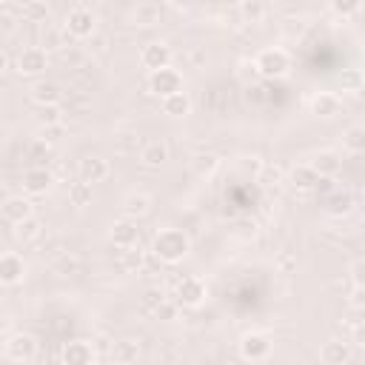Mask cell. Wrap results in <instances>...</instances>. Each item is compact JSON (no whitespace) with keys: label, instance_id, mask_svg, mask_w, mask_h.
<instances>
[{"label":"cell","instance_id":"1","mask_svg":"<svg viewBox=\"0 0 365 365\" xmlns=\"http://www.w3.org/2000/svg\"><path fill=\"white\" fill-rule=\"evenodd\" d=\"M151 251L160 262H180L191 251V237L182 228H160L151 240Z\"/></svg>","mask_w":365,"mask_h":365},{"label":"cell","instance_id":"2","mask_svg":"<svg viewBox=\"0 0 365 365\" xmlns=\"http://www.w3.org/2000/svg\"><path fill=\"white\" fill-rule=\"evenodd\" d=\"M254 68H257V74L265 77V80H279V77H285V74L291 71V57H288L285 48L268 46V48H262V51L254 57Z\"/></svg>","mask_w":365,"mask_h":365},{"label":"cell","instance_id":"3","mask_svg":"<svg viewBox=\"0 0 365 365\" xmlns=\"http://www.w3.org/2000/svg\"><path fill=\"white\" fill-rule=\"evenodd\" d=\"M97 29V17L88 6H71L68 14H66V23H63V34L68 40H86L91 37Z\"/></svg>","mask_w":365,"mask_h":365},{"label":"cell","instance_id":"4","mask_svg":"<svg viewBox=\"0 0 365 365\" xmlns=\"http://www.w3.org/2000/svg\"><path fill=\"white\" fill-rule=\"evenodd\" d=\"M237 351H240V356H242L245 362H265V359L271 356V351H274V342H271V336L262 334V331H248V334L240 336Z\"/></svg>","mask_w":365,"mask_h":365},{"label":"cell","instance_id":"5","mask_svg":"<svg viewBox=\"0 0 365 365\" xmlns=\"http://www.w3.org/2000/svg\"><path fill=\"white\" fill-rule=\"evenodd\" d=\"M148 88H151V94H157L163 100V97H171L177 91H185V80L177 68L168 66V68H160V71L148 74Z\"/></svg>","mask_w":365,"mask_h":365},{"label":"cell","instance_id":"6","mask_svg":"<svg viewBox=\"0 0 365 365\" xmlns=\"http://www.w3.org/2000/svg\"><path fill=\"white\" fill-rule=\"evenodd\" d=\"M3 351H6V356L14 362V365H29L34 356H37V339L31 336V334H11L9 339H6V345H3Z\"/></svg>","mask_w":365,"mask_h":365},{"label":"cell","instance_id":"7","mask_svg":"<svg viewBox=\"0 0 365 365\" xmlns=\"http://www.w3.org/2000/svg\"><path fill=\"white\" fill-rule=\"evenodd\" d=\"M111 174V165L106 157L100 154H86L80 163H77V180L88 182V185H97V182H106Z\"/></svg>","mask_w":365,"mask_h":365},{"label":"cell","instance_id":"8","mask_svg":"<svg viewBox=\"0 0 365 365\" xmlns=\"http://www.w3.org/2000/svg\"><path fill=\"white\" fill-rule=\"evenodd\" d=\"M140 66L148 71H160L171 66V46L165 40H151L140 48Z\"/></svg>","mask_w":365,"mask_h":365},{"label":"cell","instance_id":"9","mask_svg":"<svg viewBox=\"0 0 365 365\" xmlns=\"http://www.w3.org/2000/svg\"><path fill=\"white\" fill-rule=\"evenodd\" d=\"M202 299H205V282L200 277H182L174 285V299L171 302L185 305V308H197Z\"/></svg>","mask_w":365,"mask_h":365},{"label":"cell","instance_id":"10","mask_svg":"<svg viewBox=\"0 0 365 365\" xmlns=\"http://www.w3.org/2000/svg\"><path fill=\"white\" fill-rule=\"evenodd\" d=\"M354 359V345L342 336H331L319 345V362L322 365H348Z\"/></svg>","mask_w":365,"mask_h":365},{"label":"cell","instance_id":"11","mask_svg":"<svg viewBox=\"0 0 365 365\" xmlns=\"http://www.w3.org/2000/svg\"><path fill=\"white\" fill-rule=\"evenodd\" d=\"M46 68H48V54H46V48L29 46V48H23V51L17 54V71H20L23 77H40Z\"/></svg>","mask_w":365,"mask_h":365},{"label":"cell","instance_id":"12","mask_svg":"<svg viewBox=\"0 0 365 365\" xmlns=\"http://www.w3.org/2000/svg\"><path fill=\"white\" fill-rule=\"evenodd\" d=\"M108 240L114 248H134L140 242V228H137V220H114L111 228H108Z\"/></svg>","mask_w":365,"mask_h":365},{"label":"cell","instance_id":"13","mask_svg":"<svg viewBox=\"0 0 365 365\" xmlns=\"http://www.w3.org/2000/svg\"><path fill=\"white\" fill-rule=\"evenodd\" d=\"M26 279V259L14 251L0 254V285H20Z\"/></svg>","mask_w":365,"mask_h":365},{"label":"cell","instance_id":"14","mask_svg":"<svg viewBox=\"0 0 365 365\" xmlns=\"http://www.w3.org/2000/svg\"><path fill=\"white\" fill-rule=\"evenodd\" d=\"M51 182H54V177H51V171L43 168V165H31V168L23 171V194H26V197H40V194H46V191L51 188Z\"/></svg>","mask_w":365,"mask_h":365},{"label":"cell","instance_id":"15","mask_svg":"<svg viewBox=\"0 0 365 365\" xmlns=\"http://www.w3.org/2000/svg\"><path fill=\"white\" fill-rule=\"evenodd\" d=\"M0 214H3V220H9L11 225H20L23 220L34 217V205H31V200H29L26 194H17V197H9V200L0 205Z\"/></svg>","mask_w":365,"mask_h":365},{"label":"cell","instance_id":"16","mask_svg":"<svg viewBox=\"0 0 365 365\" xmlns=\"http://www.w3.org/2000/svg\"><path fill=\"white\" fill-rule=\"evenodd\" d=\"M29 97H31L34 106L48 108V106H60L63 91H60V86H57L54 80H37V83L29 88Z\"/></svg>","mask_w":365,"mask_h":365},{"label":"cell","instance_id":"17","mask_svg":"<svg viewBox=\"0 0 365 365\" xmlns=\"http://www.w3.org/2000/svg\"><path fill=\"white\" fill-rule=\"evenodd\" d=\"M60 359L63 365H94V348L86 339H71L63 345Z\"/></svg>","mask_w":365,"mask_h":365},{"label":"cell","instance_id":"18","mask_svg":"<svg viewBox=\"0 0 365 365\" xmlns=\"http://www.w3.org/2000/svg\"><path fill=\"white\" fill-rule=\"evenodd\" d=\"M308 165L314 168V174H317L319 180H331V177L339 174V168H342V157H339L336 151H317V154L311 157Z\"/></svg>","mask_w":365,"mask_h":365},{"label":"cell","instance_id":"19","mask_svg":"<svg viewBox=\"0 0 365 365\" xmlns=\"http://www.w3.org/2000/svg\"><path fill=\"white\" fill-rule=\"evenodd\" d=\"M308 108H311V114H314V117H322V120H328V117L339 114V108H342V100H339V94H334V91H317V94L311 97Z\"/></svg>","mask_w":365,"mask_h":365},{"label":"cell","instance_id":"20","mask_svg":"<svg viewBox=\"0 0 365 365\" xmlns=\"http://www.w3.org/2000/svg\"><path fill=\"white\" fill-rule=\"evenodd\" d=\"M151 211V197L145 191H128L123 197V217L128 220H143Z\"/></svg>","mask_w":365,"mask_h":365},{"label":"cell","instance_id":"21","mask_svg":"<svg viewBox=\"0 0 365 365\" xmlns=\"http://www.w3.org/2000/svg\"><path fill=\"white\" fill-rule=\"evenodd\" d=\"M160 17H163V6L151 3V0H143V3L131 6V11H128V20L134 26H154V23H160Z\"/></svg>","mask_w":365,"mask_h":365},{"label":"cell","instance_id":"22","mask_svg":"<svg viewBox=\"0 0 365 365\" xmlns=\"http://www.w3.org/2000/svg\"><path fill=\"white\" fill-rule=\"evenodd\" d=\"M140 163L145 165V168H160V165H165V160H168V145L163 143V140H148L143 148H140Z\"/></svg>","mask_w":365,"mask_h":365},{"label":"cell","instance_id":"23","mask_svg":"<svg viewBox=\"0 0 365 365\" xmlns=\"http://www.w3.org/2000/svg\"><path fill=\"white\" fill-rule=\"evenodd\" d=\"M140 359V342L137 339H117L111 345V362L114 365H137Z\"/></svg>","mask_w":365,"mask_h":365},{"label":"cell","instance_id":"24","mask_svg":"<svg viewBox=\"0 0 365 365\" xmlns=\"http://www.w3.org/2000/svg\"><path fill=\"white\" fill-rule=\"evenodd\" d=\"M160 108H163V114H168V117H174V120L188 117V114H191V97H188L185 91H177V94H171V97H163V100H160Z\"/></svg>","mask_w":365,"mask_h":365},{"label":"cell","instance_id":"25","mask_svg":"<svg viewBox=\"0 0 365 365\" xmlns=\"http://www.w3.org/2000/svg\"><path fill=\"white\" fill-rule=\"evenodd\" d=\"M288 180H291V185H294V188H302V191H308V188H317V185H319V177L314 174V168H311L308 163L294 165V168H291V174H288Z\"/></svg>","mask_w":365,"mask_h":365},{"label":"cell","instance_id":"26","mask_svg":"<svg viewBox=\"0 0 365 365\" xmlns=\"http://www.w3.org/2000/svg\"><path fill=\"white\" fill-rule=\"evenodd\" d=\"M342 151L348 154H362L365 151V125H348L342 131Z\"/></svg>","mask_w":365,"mask_h":365},{"label":"cell","instance_id":"27","mask_svg":"<svg viewBox=\"0 0 365 365\" xmlns=\"http://www.w3.org/2000/svg\"><path fill=\"white\" fill-rule=\"evenodd\" d=\"M325 208H328L334 217H345V214H351V211H354V194H351L348 188L334 191V194L325 200Z\"/></svg>","mask_w":365,"mask_h":365},{"label":"cell","instance_id":"28","mask_svg":"<svg viewBox=\"0 0 365 365\" xmlns=\"http://www.w3.org/2000/svg\"><path fill=\"white\" fill-rule=\"evenodd\" d=\"M66 197H68V202H71L74 208H86V205H91V200H94V185H88V182H83V180H77V182H71V185H68Z\"/></svg>","mask_w":365,"mask_h":365},{"label":"cell","instance_id":"29","mask_svg":"<svg viewBox=\"0 0 365 365\" xmlns=\"http://www.w3.org/2000/svg\"><path fill=\"white\" fill-rule=\"evenodd\" d=\"M20 17H23L26 23H46V20H48V3H43V0H29V3L20 6Z\"/></svg>","mask_w":365,"mask_h":365},{"label":"cell","instance_id":"30","mask_svg":"<svg viewBox=\"0 0 365 365\" xmlns=\"http://www.w3.org/2000/svg\"><path fill=\"white\" fill-rule=\"evenodd\" d=\"M14 237L23 240V242H34V240L43 237V222H40L37 217H29V220H23L20 225H14Z\"/></svg>","mask_w":365,"mask_h":365},{"label":"cell","instance_id":"31","mask_svg":"<svg viewBox=\"0 0 365 365\" xmlns=\"http://www.w3.org/2000/svg\"><path fill=\"white\" fill-rule=\"evenodd\" d=\"M80 271H83V257H77V254H63L60 259H54V274H60V277H74Z\"/></svg>","mask_w":365,"mask_h":365},{"label":"cell","instance_id":"32","mask_svg":"<svg viewBox=\"0 0 365 365\" xmlns=\"http://www.w3.org/2000/svg\"><path fill=\"white\" fill-rule=\"evenodd\" d=\"M165 299H168V297L163 294V288H145L143 297H140V308H143L145 314H154Z\"/></svg>","mask_w":365,"mask_h":365},{"label":"cell","instance_id":"33","mask_svg":"<svg viewBox=\"0 0 365 365\" xmlns=\"http://www.w3.org/2000/svg\"><path fill=\"white\" fill-rule=\"evenodd\" d=\"M240 14L245 20H251V23H257V20L265 17V3H259V0H242L240 3Z\"/></svg>","mask_w":365,"mask_h":365},{"label":"cell","instance_id":"34","mask_svg":"<svg viewBox=\"0 0 365 365\" xmlns=\"http://www.w3.org/2000/svg\"><path fill=\"white\" fill-rule=\"evenodd\" d=\"M120 262H123L125 271H134V268L140 265V251H137V245H134V248H120Z\"/></svg>","mask_w":365,"mask_h":365},{"label":"cell","instance_id":"35","mask_svg":"<svg viewBox=\"0 0 365 365\" xmlns=\"http://www.w3.org/2000/svg\"><path fill=\"white\" fill-rule=\"evenodd\" d=\"M37 120H40V123H46V125H57V123L63 120V117H60V106H48V108H40Z\"/></svg>","mask_w":365,"mask_h":365},{"label":"cell","instance_id":"36","mask_svg":"<svg viewBox=\"0 0 365 365\" xmlns=\"http://www.w3.org/2000/svg\"><path fill=\"white\" fill-rule=\"evenodd\" d=\"M177 308H180L177 302H171V299H165V302H163V305H160V308H157V311H154L151 317H157V319H174V314H177Z\"/></svg>","mask_w":365,"mask_h":365},{"label":"cell","instance_id":"37","mask_svg":"<svg viewBox=\"0 0 365 365\" xmlns=\"http://www.w3.org/2000/svg\"><path fill=\"white\" fill-rule=\"evenodd\" d=\"M334 11L336 14H356L359 11V3H334Z\"/></svg>","mask_w":365,"mask_h":365},{"label":"cell","instance_id":"38","mask_svg":"<svg viewBox=\"0 0 365 365\" xmlns=\"http://www.w3.org/2000/svg\"><path fill=\"white\" fill-rule=\"evenodd\" d=\"M351 305H354L356 311L362 308V285H356V288H354V294H351Z\"/></svg>","mask_w":365,"mask_h":365},{"label":"cell","instance_id":"39","mask_svg":"<svg viewBox=\"0 0 365 365\" xmlns=\"http://www.w3.org/2000/svg\"><path fill=\"white\" fill-rule=\"evenodd\" d=\"M6 68H9V54H6L3 48H0V77L6 74Z\"/></svg>","mask_w":365,"mask_h":365}]
</instances>
